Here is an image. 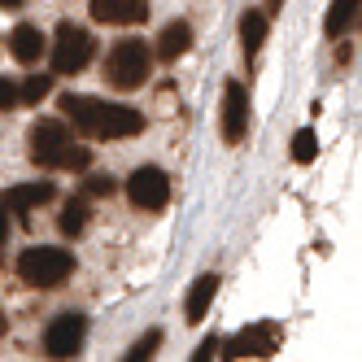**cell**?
<instances>
[{
	"instance_id": "23",
	"label": "cell",
	"mask_w": 362,
	"mask_h": 362,
	"mask_svg": "<svg viewBox=\"0 0 362 362\" xmlns=\"http://www.w3.org/2000/svg\"><path fill=\"white\" fill-rule=\"evenodd\" d=\"M218 349H223V341H218V336H210V341H201V345H197V354H192V358H197V362H210Z\"/></svg>"
},
{
	"instance_id": "13",
	"label": "cell",
	"mask_w": 362,
	"mask_h": 362,
	"mask_svg": "<svg viewBox=\"0 0 362 362\" xmlns=\"http://www.w3.org/2000/svg\"><path fill=\"white\" fill-rule=\"evenodd\" d=\"M214 293H218V275H201L192 284V293L184 301V323H201L205 315H210V305H214Z\"/></svg>"
},
{
	"instance_id": "11",
	"label": "cell",
	"mask_w": 362,
	"mask_h": 362,
	"mask_svg": "<svg viewBox=\"0 0 362 362\" xmlns=\"http://www.w3.org/2000/svg\"><path fill=\"white\" fill-rule=\"evenodd\" d=\"M9 53H13L22 66H31V62H40V57L48 53V40H44V31H40V27L22 22V27H13V31H9Z\"/></svg>"
},
{
	"instance_id": "3",
	"label": "cell",
	"mask_w": 362,
	"mask_h": 362,
	"mask_svg": "<svg viewBox=\"0 0 362 362\" xmlns=\"http://www.w3.org/2000/svg\"><path fill=\"white\" fill-rule=\"evenodd\" d=\"M153 74V48L144 40H118L105 57V79L118 92H136L144 88V79Z\"/></svg>"
},
{
	"instance_id": "1",
	"label": "cell",
	"mask_w": 362,
	"mask_h": 362,
	"mask_svg": "<svg viewBox=\"0 0 362 362\" xmlns=\"http://www.w3.org/2000/svg\"><path fill=\"white\" fill-rule=\"evenodd\" d=\"M62 114L74 122V132L92 140H132L144 132V114L132 105H110L100 96H62Z\"/></svg>"
},
{
	"instance_id": "21",
	"label": "cell",
	"mask_w": 362,
	"mask_h": 362,
	"mask_svg": "<svg viewBox=\"0 0 362 362\" xmlns=\"http://www.w3.org/2000/svg\"><path fill=\"white\" fill-rule=\"evenodd\" d=\"M0 110H18V83L0 74Z\"/></svg>"
},
{
	"instance_id": "9",
	"label": "cell",
	"mask_w": 362,
	"mask_h": 362,
	"mask_svg": "<svg viewBox=\"0 0 362 362\" xmlns=\"http://www.w3.org/2000/svg\"><path fill=\"white\" fill-rule=\"evenodd\" d=\"M245 136H249V92H245V83L231 79L223 88V140L240 144Z\"/></svg>"
},
{
	"instance_id": "26",
	"label": "cell",
	"mask_w": 362,
	"mask_h": 362,
	"mask_svg": "<svg viewBox=\"0 0 362 362\" xmlns=\"http://www.w3.org/2000/svg\"><path fill=\"white\" fill-rule=\"evenodd\" d=\"M271 9H284V0H271Z\"/></svg>"
},
{
	"instance_id": "6",
	"label": "cell",
	"mask_w": 362,
	"mask_h": 362,
	"mask_svg": "<svg viewBox=\"0 0 362 362\" xmlns=\"http://www.w3.org/2000/svg\"><path fill=\"white\" fill-rule=\"evenodd\" d=\"M127 197H132L136 210H166L170 201V179L158 166H136L127 175Z\"/></svg>"
},
{
	"instance_id": "8",
	"label": "cell",
	"mask_w": 362,
	"mask_h": 362,
	"mask_svg": "<svg viewBox=\"0 0 362 362\" xmlns=\"http://www.w3.org/2000/svg\"><path fill=\"white\" fill-rule=\"evenodd\" d=\"M279 341H284L279 323H253V327L236 332V336L223 345V349H227L223 358H271V354L279 349Z\"/></svg>"
},
{
	"instance_id": "10",
	"label": "cell",
	"mask_w": 362,
	"mask_h": 362,
	"mask_svg": "<svg viewBox=\"0 0 362 362\" xmlns=\"http://www.w3.org/2000/svg\"><path fill=\"white\" fill-rule=\"evenodd\" d=\"M92 18L105 27H136L148 18V0H92Z\"/></svg>"
},
{
	"instance_id": "27",
	"label": "cell",
	"mask_w": 362,
	"mask_h": 362,
	"mask_svg": "<svg viewBox=\"0 0 362 362\" xmlns=\"http://www.w3.org/2000/svg\"><path fill=\"white\" fill-rule=\"evenodd\" d=\"M0 336H5V315H0Z\"/></svg>"
},
{
	"instance_id": "5",
	"label": "cell",
	"mask_w": 362,
	"mask_h": 362,
	"mask_svg": "<svg viewBox=\"0 0 362 362\" xmlns=\"http://www.w3.org/2000/svg\"><path fill=\"white\" fill-rule=\"evenodd\" d=\"M48 53H53V70L57 74H79L92 62V53H96V40H92V31L74 27V22H62L53 44H48Z\"/></svg>"
},
{
	"instance_id": "20",
	"label": "cell",
	"mask_w": 362,
	"mask_h": 362,
	"mask_svg": "<svg viewBox=\"0 0 362 362\" xmlns=\"http://www.w3.org/2000/svg\"><path fill=\"white\" fill-rule=\"evenodd\" d=\"M158 345H162V332H148L144 341H136L132 349H127V362H148L153 354H158Z\"/></svg>"
},
{
	"instance_id": "2",
	"label": "cell",
	"mask_w": 362,
	"mask_h": 362,
	"mask_svg": "<svg viewBox=\"0 0 362 362\" xmlns=\"http://www.w3.org/2000/svg\"><path fill=\"white\" fill-rule=\"evenodd\" d=\"M27 153H31V162L44 166V170H83V166L92 162V153H88L83 144H74L70 127H66V122H53V118L31 122V132H27Z\"/></svg>"
},
{
	"instance_id": "17",
	"label": "cell",
	"mask_w": 362,
	"mask_h": 362,
	"mask_svg": "<svg viewBox=\"0 0 362 362\" xmlns=\"http://www.w3.org/2000/svg\"><path fill=\"white\" fill-rule=\"evenodd\" d=\"M88 201H66V210H62V231H66V236H83V231H88Z\"/></svg>"
},
{
	"instance_id": "12",
	"label": "cell",
	"mask_w": 362,
	"mask_h": 362,
	"mask_svg": "<svg viewBox=\"0 0 362 362\" xmlns=\"http://www.w3.org/2000/svg\"><path fill=\"white\" fill-rule=\"evenodd\" d=\"M53 201V184H18V188H9L5 192V210H13V214H27V210H40V205H48Z\"/></svg>"
},
{
	"instance_id": "7",
	"label": "cell",
	"mask_w": 362,
	"mask_h": 362,
	"mask_svg": "<svg viewBox=\"0 0 362 362\" xmlns=\"http://www.w3.org/2000/svg\"><path fill=\"white\" fill-rule=\"evenodd\" d=\"M83 341H88V319L74 315V310H66V315H57L53 323H48L44 354L48 358H74V354L83 349Z\"/></svg>"
},
{
	"instance_id": "25",
	"label": "cell",
	"mask_w": 362,
	"mask_h": 362,
	"mask_svg": "<svg viewBox=\"0 0 362 362\" xmlns=\"http://www.w3.org/2000/svg\"><path fill=\"white\" fill-rule=\"evenodd\" d=\"M0 9H22V0H0Z\"/></svg>"
},
{
	"instance_id": "4",
	"label": "cell",
	"mask_w": 362,
	"mask_h": 362,
	"mask_svg": "<svg viewBox=\"0 0 362 362\" xmlns=\"http://www.w3.org/2000/svg\"><path fill=\"white\" fill-rule=\"evenodd\" d=\"M74 271V257L57 245H35L18 257V275L22 284H31V288H62Z\"/></svg>"
},
{
	"instance_id": "14",
	"label": "cell",
	"mask_w": 362,
	"mask_h": 362,
	"mask_svg": "<svg viewBox=\"0 0 362 362\" xmlns=\"http://www.w3.org/2000/svg\"><path fill=\"white\" fill-rule=\"evenodd\" d=\"M262 44H267V13L245 9L240 13V48H245V57L253 62L257 53H262Z\"/></svg>"
},
{
	"instance_id": "15",
	"label": "cell",
	"mask_w": 362,
	"mask_h": 362,
	"mask_svg": "<svg viewBox=\"0 0 362 362\" xmlns=\"http://www.w3.org/2000/svg\"><path fill=\"white\" fill-rule=\"evenodd\" d=\"M192 48V27L188 22H170V27L162 31V40H158V57L162 62H179Z\"/></svg>"
},
{
	"instance_id": "16",
	"label": "cell",
	"mask_w": 362,
	"mask_h": 362,
	"mask_svg": "<svg viewBox=\"0 0 362 362\" xmlns=\"http://www.w3.org/2000/svg\"><path fill=\"white\" fill-rule=\"evenodd\" d=\"M354 27H358V0H332V13H327V22H323L327 40H341V35H349Z\"/></svg>"
},
{
	"instance_id": "24",
	"label": "cell",
	"mask_w": 362,
	"mask_h": 362,
	"mask_svg": "<svg viewBox=\"0 0 362 362\" xmlns=\"http://www.w3.org/2000/svg\"><path fill=\"white\" fill-rule=\"evenodd\" d=\"M5 236H9V214H5V201H0V245H5Z\"/></svg>"
},
{
	"instance_id": "18",
	"label": "cell",
	"mask_w": 362,
	"mask_h": 362,
	"mask_svg": "<svg viewBox=\"0 0 362 362\" xmlns=\"http://www.w3.org/2000/svg\"><path fill=\"white\" fill-rule=\"evenodd\" d=\"M48 92H53V74H31V79L18 88V105H40Z\"/></svg>"
},
{
	"instance_id": "19",
	"label": "cell",
	"mask_w": 362,
	"mask_h": 362,
	"mask_svg": "<svg viewBox=\"0 0 362 362\" xmlns=\"http://www.w3.org/2000/svg\"><path fill=\"white\" fill-rule=\"evenodd\" d=\"M315 153H319L315 132H310V127H301V132L293 136V162H297V166H310V162H315Z\"/></svg>"
},
{
	"instance_id": "22",
	"label": "cell",
	"mask_w": 362,
	"mask_h": 362,
	"mask_svg": "<svg viewBox=\"0 0 362 362\" xmlns=\"http://www.w3.org/2000/svg\"><path fill=\"white\" fill-rule=\"evenodd\" d=\"M88 197H114V179L110 175H92L88 179Z\"/></svg>"
}]
</instances>
